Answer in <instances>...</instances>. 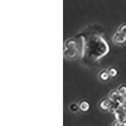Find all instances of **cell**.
Wrapping results in <instances>:
<instances>
[{
  "label": "cell",
  "mask_w": 126,
  "mask_h": 126,
  "mask_svg": "<svg viewBox=\"0 0 126 126\" xmlns=\"http://www.w3.org/2000/svg\"><path fill=\"white\" fill-rule=\"evenodd\" d=\"M79 44L81 57L89 62H95L106 55L109 51V45L100 35L91 33L79 35L76 39Z\"/></svg>",
  "instance_id": "6da1fadb"
},
{
  "label": "cell",
  "mask_w": 126,
  "mask_h": 126,
  "mask_svg": "<svg viewBox=\"0 0 126 126\" xmlns=\"http://www.w3.org/2000/svg\"><path fill=\"white\" fill-rule=\"evenodd\" d=\"M79 53V44L78 40L75 38L67 39L64 44V54L67 59L74 60L77 58Z\"/></svg>",
  "instance_id": "7a4b0ae2"
},
{
  "label": "cell",
  "mask_w": 126,
  "mask_h": 126,
  "mask_svg": "<svg viewBox=\"0 0 126 126\" xmlns=\"http://www.w3.org/2000/svg\"><path fill=\"white\" fill-rule=\"evenodd\" d=\"M115 120L122 124H126V105H121L113 112Z\"/></svg>",
  "instance_id": "3957f363"
},
{
  "label": "cell",
  "mask_w": 126,
  "mask_h": 126,
  "mask_svg": "<svg viewBox=\"0 0 126 126\" xmlns=\"http://www.w3.org/2000/svg\"><path fill=\"white\" fill-rule=\"evenodd\" d=\"M109 98L112 102L119 103L120 105H124L126 101V97L124 95L120 94L117 90H112L109 94Z\"/></svg>",
  "instance_id": "277c9868"
},
{
  "label": "cell",
  "mask_w": 126,
  "mask_h": 126,
  "mask_svg": "<svg viewBox=\"0 0 126 126\" xmlns=\"http://www.w3.org/2000/svg\"><path fill=\"white\" fill-rule=\"evenodd\" d=\"M112 106V102L109 98H104L100 100L98 103V107L103 111L110 110Z\"/></svg>",
  "instance_id": "5b68a950"
},
{
  "label": "cell",
  "mask_w": 126,
  "mask_h": 126,
  "mask_svg": "<svg viewBox=\"0 0 126 126\" xmlns=\"http://www.w3.org/2000/svg\"><path fill=\"white\" fill-rule=\"evenodd\" d=\"M112 40L115 44L118 45H122L126 42V36L120 33L119 31H117L115 33L113 34Z\"/></svg>",
  "instance_id": "8992f818"
},
{
  "label": "cell",
  "mask_w": 126,
  "mask_h": 126,
  "mask_svg": "<svg viewBox=\"0 0 126 126\" xmlns=\"http://www.w3.org/2000/svg\"><path fill=\"white\" fill-rule=\"evenodd\" d=\"M79 110L82 112H87L90 109V104L86 100H82L78 103Z\"/></svg>",
  "instance_id": "52a82bcc"
},
{
  "label": "cell",
  "mask_w": 126,
  "mask_h": 126,
  "mask_svg": "<svg viewBox=\"0 0 126 126\" xmlns=\"http://www.w3.org/2000/svg\"><path fill=\"white\" fill-rule=\"evenodd\" d=\"M98 78L102 81H107L110 78V75L109 74L108 70L107 69H102L98 73Z\"/></svg>",
  "instance_id": "ba28073f"
},
{
  "label": "cell",
  "mask_w": 126,
  "mask_h": 126,
  "mask_svg": "<svg viewBox=\"0 0 126 126\" xmlns=\"http://www.w3.org/2000/svg\"><path fill=\"white\" fill-rule=\"evenodd\" d=\"M107 70L108 72H109V75H110V77L112 78L115 77L118 75V73H119L117 69L115 67H113V66H110Z\"/></svg>",
  "instance_id": "9c48e42d"
},
{
  "label": "cell",
  "mask_w": 126,
  "mask_h": 126,
  "mask_svg": "<svg viewBox=\"0 0 126 126\" xmlns=\"http://www.w3.org/2000/svg\"><path fill=\"white\" fill-rule=\"evenodd\" d=\"M117 90L120 94L125 96L126 94V85H125V84L120 85V86L118 87Z\"/></svg>",
  "instance_id": "30bf717a"
},
{
  "label": "cell",
  "mask_w": 126,
  "mask_h": 126,
  "mask_svg": "<svg viewBox=\"0 0 126 126\" xmlns=\"http://www.w3.org/2000/svg\"><path fill=\"white\" fill-rule=\"evenodd\" d=\"M117 31L126 36V23H122V24L120 25Z\"/></svg>",
  "instance_id": "8fae6325"
},
{
  "label": "cell",
  "mask_w": 126,
  "mask_h": 126,
  "mask_svg": "<svg viewBox=\"0 0 126 126\" xmlns=\"http://www.w3.org/2000/svg\"><path fill=\"white\" fill-rule=\"evenodd\" d=\"M69 110L70 111L73 112H77L78 110H79V106H78V104H76L75 103H72L71 104L69 105Z\"/></svg>",
  "instance_id": "7c38bea8"
}]
</instances>
